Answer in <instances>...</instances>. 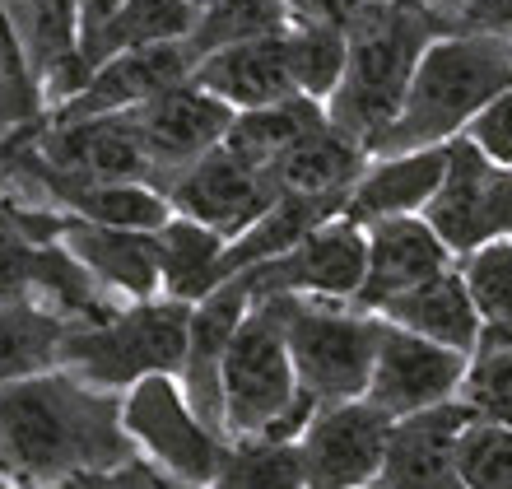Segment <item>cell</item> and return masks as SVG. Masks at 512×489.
Instances as JSON below:
<instances>
[{"instance_id":"cell-16","label":"cell","mask_w":512,"mask_h":489,"mask_svg":"<svg viewBox=\"0 0 512 489\" xmlns=\"http://www.w3.org/2000/svg\"><path fill=\"white\" fill-rule=\"evenodd\" d=\"M191 70H196V52L187 47V38L159 42V47H135V52L103 61L80 94L70 98V103H61L56 112H47V117L52 122H75V117H103V112L140 108L149 98L187 84Z\"/></svg>"},{"instance_id":"cell-15","label":"cell","mask_w":512,"mask_h":489,"mask_svg":"<svg viewBox=\"0 0 512 489\" xmlns=\"http://www.w3.org/2000/svg\"><path fill=\"white\" fill-rule=\"evenodd\" d=\"M247 308H252L247 275H233L219 289H210L191 308L187 359H182V373H177L187 406L224 438H229V429H224V354H229V340L238 331V322L247 317Z\"/></svg>"},{"instance_id":"cell-31","label":"cell","mask_w":512,"mask_h":489,"mask_svg":"<svg viewBox=\"0 0 512 489\" xmlns=\"http://www.w3.org/2000/svg\"><path fill=\"white\" fill-rule=\"evenodd\" d=\"M210 489H308L303 452L275 438H233Z\"/></svg>"},{"instance_id":"cell-28","label":"cell","mask_w":512,"mask_h":489,"mask_svg":"<svg viewBox=\"0 0 512 489\" xmlns=\"http://www.w3.org/2000/svg\"><path fill=\"white\" fill-rule=\"evenodd\" d=\"M159 275H163V299L201 303L210 289H219V257L229 238L205 229L187 215H173L159 233Z\"/></svg>"},{"instance_id":"cell-30","label":"cell","mask_w":512,"mask_h":489,"mask_svg":"<svg viewBox=\"0 0 512 489\" xmlns=\"http://www.w3.org/2000/svg\"><path fill=\"white\" fill-rule=\"evenodd\" d=\"M457 266L480 313V345H512V238L480 247Z\"/></svg>"},{"instance_id":"cell-25","label":"cell","mask_w":512,"mask_h":489,"mask_svg":"<svg viewBox=\"0 0 512 489\" xmlns=\"http://www.w3.org/2000/svg\"><path fill=\"white\" fill-rule=\"evenodd\" d=\"M196 19H201V10L187 5V0H126L108 24L80 42L84 84H89V75H94L103 61H112V56L135 52V47H159V42L191 38Z\"/></svg>"},{"instance_id":"cell-2","label":"cell","mask_w":512,"mask_h":489,"mask_svg":"<svg viewBox=\"0 0 512 489\" xmlns=\"http://www.w3.org/2000/svg\"><path fill=\"white\" fill-rule=\"evenodd\" d=\"M443 33L452 24L429 0H368L350 24V56L336 94L326 98V122L373 154L410 94L419 56Z\"/></svg>"},{"instance_id":"cell-7","label":"cell","mask_w":512,"mask_h":489,"mask_svg":"<svg viewBox=\"0 0 512 489\" xmlns=\"http://www.w3.org/2000/svg\"><path fill=\"white\" fill-rule=\"evenodd\" d=\"M122 424L126 434L135 438V448L145 452L154 466H163L168 476L187 480V485H205V489H210V480H215L219 462L229 457V443H233V438L215 434L187 406L177 378L135 382L122 401Z\"/></svg>"},{"instance_id":"cell-40","label":"cell","mask_w":512,"mask_h":489,"mask_svg":"<svg viewBox=\"0 0 512 489\" xmlns=\"http://www.w3.org/2000/svg\"><path fill=\"white\" fill-rule=\"evenodd\" d=\"M122 5H126V0H80V42L89 38V33H98V28L108 24Z\"/></svg>"},{"instance_id":"cell-18","label":"cell","mask_w":512,"mask_h":489,"mask_svg":"<svg viewBox=\"0 0 512 489\" xmlns=\"http://www.w3.org/2000/svg\"><path fill=\"white\" fill-rule=\"evenodd\" d=\"M471 420L475 415L461 401L396 420L378 489H466L457 466V438Z\"/></svg>"},{"instance_id":"cell-12","label":"cell","mask_w":512,"mask_h":489,"mask_svg":"<svg viewBox=\"0 0 512 489\" xmlns=\"http://www.w3.org/2000/svg\"><path fill=\"white\" fill-rule=\"evenodd\" d=\"M368 271V229L350 224L340 215L322 229H312L294 252H284L275 261L252 266L247 285L252 299H275V294H303V299H340L350 303L364 285Z\"/></svg>"},{"instance_id":"cell-6","label":"cell","mask_w":512,"mask_h":489,"mask_svg":"<svg viewBox=\"0 0 512 489\" xmlns=\"http://www.w3.org/2000/svg\"><path fill=\"white\" fill-rule=\"evenodd\" d=\"M284 313V340L294 359L298 387L317 406L359 401L373 378L382 317L359 313L340 299H303V294H275Z\"/></svg>"},{"instance_id":"cell-34","label":"cell","mask_w":512,"mask_h":489,"mask_svg":"<svg viewBox=\"0 0 512 489\" xmlns=\"http://www.w3.org/2000/svg\"><path fill=\"white\" fill-rule=\"evenodd\" d=\"M457 401L480 424L512 429V345H480L461 378Z\"/></svg>"},{"instance_id":"cell-38","label":"cell","mask_w":512,"mask_h":489,"mask_svg":"<svg viewBox=\"0 0 512 489\" xmlns=\"http://www.w3.org/2000/svg\"><path fill=\"white\" fill-rule=\"evenodd\" d=\"M289 5V24H317V28H340L350 33L368 0H284Z\"/></svg>"},{"instance_id":"cell-11","label":"cell","mask_w":512,"mask_h":489,"mask_svg":"<svg viewBox=\"0 0 512 489\" xmlns=\"http://www.w3.org/2000/svg\"><path fill=\"white\" fill-rule=\"evenodd\" d=\"M28 145L56 173L89 177V182H149L154 187V168H149L145 140L135 126V108L103 112V117H75V122H52L42 112Z\"/></svg>"},{"instance_id":"cell-20","label":"cell","mask_w":512,"mask_h":489,"mask_svg":"<svg viewBox=\"0 0 512 489\" xmlns=\"http://www.w3.org/2000/svg\"><path fill=\"white\" fill-rule=\"evenodd\" d=\"M61 243L98 285H108L117 299L145 303L163 294L159 275V238L140 229H108V224H89V219L70 215Z\"/></svg>"},{"instance_id":"cell-46","label":"cell","mask_w":512,"mask_h":489,"mask_svg":"<svg viewBox=\"0 0 512 489\" xmlns=\"http://www.w3.org/2000/svg\"><path fill=\"white\" fill-rule=\"evenodd\" d=\"M368 489H378V485H368Z\"/></svg>"},{"instance_id":"cell-33","label":"cell","mask_w":512,"mask_h":489,"mask_svg":"<svg viewBox=\"0 0 512 489\" xmlns=\"http://www.w3.org/2000/svg\"><path fill=\"white\" fill-rule=\"evenodd\" d=\"M284 47H289V75H294L298 94L326 98L336 94L340 75H345V56H350V33L317 24H289L284 28Z\"/></svg>"},{"instance_id":"cell-19","label":"cell","mask_w":512,"mask_h":489,"mask_svg":"<svg viewBox=\"0 0 512 489\" xmlns=\"http://www.w3.org/2000/svg\"><path fill=\"white\" fill-rule=\"evenodd\" d=\"M24 42L28 75L38 84L42 108L56 112L84 89L80 70V0H24L10 10Z\"/></svg>"},{"instance_id":"cell-14","label":"cell","mask_w":512,"mask_h":489,"mask_svg":"<svg viewBox=\"0 0 512 489\" xmlns=\"http://www.w3.org/2000/svg\"><path fill=\"white\" fill-rule=\"evenodd\" d=\"M233 117H238V108H229L215 94H205L201 84L191 80L140 103L135 108V126H140L149 168H154V187L163 191L182 168H191L215 145H224V136L233 131Z\"/></svg>"},{"instance_id":"cell-44","label":"cell","mask_w":512,"mask_h":489,"mask_svg":"<svg viewBox=\"0 0 512 489\" xmlns=\"http://www.w3.org/2000/svg\"><path fill=\"white\" fill-rule=\"evenodd\" d=\"M0 5H5V10H19V5H24V0H0Z\"/></svg>"},{"instance_id":"cell-35","label":"cell","mask_w":512,"mask_h":489,"mask_svg":"<svg viewBox=\"0 0 512 489\" xmlns=\"http://www.w3.org/2000/svg\"><path fill=\"white\" fill-rule=\"evenodd\" d=\"M457 466L466 489H512V429L471 420L457 438Z\"/></svg>"},{"instance_id":"cell-3","label":"cell","mask_w":512,"mask_h":489,"mask_svg":"<svg viewBox=\"0 0 512 489\" xmlns=\"http://www.w3.org/2000/svg\"><path fill=\"white\" fill-rule=\"evenodd\" d=\"M512 89V38L499 33H443L419 56L396 122L373 145V159L410 154L457 140L499 94Z\"/></svg>"},{"instance_id":"cell-42","label":"cell","mask_w":512,"mask_h":489,"mask_svg":"<svg viewBox=\"0 0 512 489\" xmlns=\"http://www.w3.org/2000/svg\"><path fill=\"white\" fill-rule=\"evenodd\" d=\"M5 154H10V131L0 126V163H5Z\"/></svg>"},{"instance_id":"cell-41","label":"cell","mask_w":512,"mask_h":489,"mask_svg":"<svg viewBox=\"0 0 512 489\" xmlns=\"http://www.w3.org/2000/svg\"><path fill=\"white\" fill-rule=\"evenodd\" d=\"M47 489H112V476L108 471H75V476L56 480V485H47Z\"/></svg>"},{"instance_id":"cell-45","label":"cell","mask_w":512,"mask_h":489,"mask_svg":"<svg viewBox=\"0 0 512 489\" xmlns=\"http://www.w3.org/2000/svg\"><path fill=\"white\" fill-rule=\"evenodd\" d=\"M187 5H196V10H205V5H210V0H187Z\"/></svg>"},{"instance_id":"cell-37","label":"cell","mask_w":512,"mask_h":489,"mask_svg":"<svg viewBox=\"0 0 512 489\" xmlns=\"http://www.w3.org/2000/svg\"><path fill=\"white\" fill-rule=\"evenodd\" d=\"M447 24L452 33H499L512 38V0H452Z\"/></svg>"},{"instance_id":"cell-39","label":"cell","mask_w":512,"mask_h":489,"mask_svg":"<svg viewBox=\"0 0 512 489\" xmlns=\"http://www.w3.org/2000/svg\"><path fill=\"white\" fill-rule=\"evenodd\" d=\"M112 476V489H205V485H187V480H177V476H168L163 466H154L140 452L135 462H126V466H117V471H108Z\"/></svg>"},{"instance_id":"cell-26","label":"cell","mask_w":512,"mask_h":489,"mask_svg":"<svg viewBox=\"0 0 512 489\" xmlns=\"http://www.w3.org/2000/svg\"><path fill=\"white\" fill-rule=\"evenodd\" d=\"M373 163V154L350 140L345 131L326 122L317 126L312 136H303L289 154L270 163V173L280 182V191H303V196H336V191H350L364 168Z\"/></svg>"},{"instance_id":"cell-4","label":"cell","mask_w":512,"mask_h":489,"mask_svg":"<svg viewBox=\"0 0 512 489\" xmlns=\"http://www.w3.org/2000/svg\"><path fill=\"white\" fill-rule=\"evenodd\" d=\"M312 415L317 401L298 387L280 299H252L224 354V429L229 438L298 443Z\"/></svg>"},{"instance_id":"cell-21","label":"cell","mask_w":512,"mask_h":489,"mask_svg":"<svg viewBox=\"0 0 512 489\" xmlns=\"http://www.w3.org/2000/svg\"><path fill=\"white\" fill-rule=\"evenodd\" d=\"M191 84H201L205 94L224 98L229 108L247 112V108H270L284 98L298 94L294 75H289V47L284 33H266L252 42H233L219 52L201 56L191 70Z\"/></svg>"},{"instance_id":"cell-5","label":"cell","mask_w":512,"mask_h":489,"mask_svg":"<svg viewBox=\"0 0 512 489\" xmlns=\"http://www.w3.org/2000/svg\"><path fill=\"white\" fill-rule=\"evenodd\" d=\"M191 308L182 299L126 303L103 322L70 326L61 345V368L98 392H131L145 378H177L187 359Z\"/></svg>"},{"instance_id":"cell-27","label":"cell","mask_w":512,"mask_h":489,"mask_svg":"<svg viewBox=\"0 0 512 489\" xmlns=\"http://www.w3.org/2000/svg\"><path fill=\"white\" fill-rule=\"evenodd\" d=\"M70 326L75 322L33 299H0V387L61 368Z\"/></svg>"},{"instance_id":"cell-36","label":"cell","mask_w":512,"mask_h":489,"mask_svg":"<svg viewBox=\"0 0 512 489\" xmlns=\"http://www.w3.org/2000/svg\"><path fill=\"white\" fill-rule=\"evenodd\" d=\"M461 136L471 140V145L485 154V159L512 168V89L494 98V103H489V108L480 112V117H475L466 131H461Z\"/></svg>"},{"instance_id":"cell-43","label":"cell","mask_w":512,"mask_h":489,"mask_svg":"<svg viewBox=\"0 0 512 489\" xmlns=\"http://www.w3.org/2000/svg\"><path fill=\"white\" fill-rule=\"evenodd\" d=\"M433 10H452V0H429Z\"/></svg>"},{"instance_id":"cell-9","label":"cell","mask_w":512,"mask_h":489,"mask_svg":"<svg viewBox=\"0 0 512 489\" xmlns=\"http://www.w3.org/2000/svg\"><path fill=\"white\" fill-rule=\"evenodd\" d=\"M163 196L173 205V215L196 219V224L215 229L219 238L233 243L238 233L252 229L256 219L280 201L284 191L270 168L243 159V154L229 150V145H215V150L201 154L191 168H182V173L163 187Z\"/></svg>"},{"instance_id":"cell-32","label":"cell","mask_w":512,"mask_h":489,"mask_svg":"<svg viewBox=\"0 0 512 489\" xmlns=\"http://www.w3.org/2000/svg\"><path fill=\"white\" fill-rule=\"evenodd\" d=\"M284 28H289V5L284 0H210L201 19H196V28H191L187 47L201 61V56L219 52V47L284 33Z\"/></svg>"},{"instance_id":"cell-24","label":"cell","mask_w":512,"mask_h":489,"mask_svg":"<svg viewBox=\"0 0 512 489\" xmlns=\"http://www.w3.org/2000/svg\"><path fill=\"white\" fill-rule=\"evenodd\" d=\"M378 317L461 354H475V345H480V313H475L471 289L461 280V266H447L424 285L396 294L391 303L378 308Z\"/></svg>"},{"instance_id":"cell-23","label":"cell","mask_w":512,"mask_h":489,"mask_svg":"<svg viewBox=\"0 0 512 489\" xmlns=\"http://www.w3.org/2000/svg\"><path fill=\"white\" fill-rule=\"evenodd\" d=\"M345 201H350V191H336V196L284 191L280 201L270 205L252 229H243L229 247H224V257H219V285L233 280V275L252 271V266H261V261H275V257H284V252H294L312 229H322V224L345 215Z\"/></svg>"},{"instance_id":"cell-13","label":"cell","mask_w":512,"mask_h":489,"mask_svg":"<svg viewBox=\"0 0 512 489\" xmlns=\"http://www.w3.org/2000/svg\"><path fill=\"white\" fill-rule=\"evenodd\" d=\"M466 368H471V354L447 350L438 340H424L415 331L382 322L378 359H373V378H368L364 401H373L391 420H405V415L457 401Z\"/></svg>"},{"instance_id":"cell-22","label":"cell","mask_w":512,"mask_h":489,"mask_svg":"<svg viewBox=\"0 0 512 489\" xmlns=\"http://www.w3.org/2000/svg\"><path fill=\"white\" fill-rule=\"evenodd\" d=\"M447 177V145H429V150L410 154H387L364 168V177L350 187L345 201V219L368 229L378 219L396 215H424V205L433 201V191Z\"/></svg>"},{"instance_id":"cell-10","label":"cell","mask_w":512,"mask_h":489,"mask_svg":"<svg viewBox=\"0 0 512 489\" xmlns=\"http://www.w3.org/2000/svg\"><path fill=\"white\" fill-rule=\"evenodd\" d=\"M396 420L382 415L373 401H336L317 406L308 429L298 434L308 489H368L378 485L382 462L391 448Z\"/></svg>"},{"instance_id":"cell-29","label":"cell","mask_w":512,"mask_h":489,"mask_svg":"<svg viewBox=\"0 0 512 489\" xmlns=\"http://www.w3.org/2000/svg\"><path fill=\"white\" fill-rule=\"evenodd\" d=\"M317 126H326V103H317V98H308V94H294V98H284V103H270V108L238 112V117H233V131L224 136V145L238 150L243 159L270 168L280 154L294 150L303 136H312Z\"/></svg>"},{"instance_id":"cell-17","label":"cell","mask_w":512,"mask_h":489,"mask_svg":"<svg viewBox=\"0 0 512 489\" xmlns=\"http://www.w3.org/2000/svg\"><path fill=\"white\" fill-rule=\"evenodd\" d=\"M457 266L452 247L429 229L424 215H396L368 224V271L359 294L350 299V308L359 313H378L382 303H391L405 289L424 285L438 271Z\"/></svg>"},{"instance_id":"cell-1","label":"cell","mask_w":512,"mask_h":489,"mask_svg":"<svg viewBox=\"0 0 512 489\" xmlns=\"http://www.w3.org/2000/svg\"><path fill=\"white\" fill-rule=\"evenodd\" d=\"M122 392H98L66 368L0 387V480L47 489L75 471H117L140 448L122 424Z\"/></svg>"},{"instance_id":"cell-8","label":"cell","mask_w":512,"mask_h":489,"mask_svg":"<svg viewBox=\"0 0 512 489\" xmlns=\"http://www.w3.org/2000/svg\"><path fill=\"white\" fill-rule=\"evenodd\" d=\"M424 219L457 261L512 238V168L485 159L466 136L447 140V177L424 205Z\"/></svg>"}]
</instances>
